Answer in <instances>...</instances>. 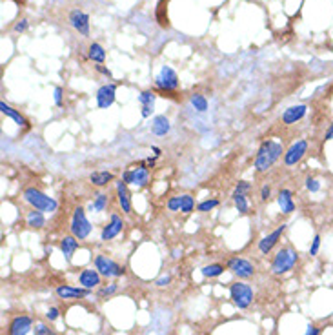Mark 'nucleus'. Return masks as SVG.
I'll return each instance as SVG.
<instances>
[{
    "instance_id": "20",
    "label": "nucleus",
    "mask_w": 333,
    "mask_h": 335,
    "mask_svg": "<svg viewBox=\"0 0 333 335\" xmlns=\"http://www.w3.org/2000/svg\"><path fill=\"white\" fill-rule=\"evenodd\" d=\"M277 204L284 215H291L295 211V200H293V192L288 188H281L277 193Z\"/></svg>"
},
{
    "instance_id": "34",
    "label": "nucleus",
    "mask_w": 333,
    "mask_h": 335,
    "mask_svg": "<svg viewBox=\"0 0 333 335\" xmlns=\"http://www.w3.org/2000/svg\"><path fill=\"white\" fill-rule=\"evenodd\" d=\"M219 204H221L219 199H204L197 204V211H199V214H209V211H213Z\"/></svg>"
},
{
    "instance_id": "16",
    "label": "nucleus",
    "mask_w": 333,
    "mask_h": 335,
    "mask_svg": "<svg viewBox=\"0 0 333 335\" xmlns=\"http://www.w3.org/2000/svg\"><path fill=\"white\" fill-rule=\"evenodd\" d=\"M70 24L75 31H78L82 37H89V15L84 13L82 9H73L70 13Z\"/></svg>"
},
{
    "instance_id": "30",
    "label": "nucleus",
    "mask_w": 333,
    "mask_h": 335,
    "mask_svg": "<svg viewBox=\"0 0 333 335\" xmlns=\"http://www.w3.org/2000/svg\"><path fill=\"white\" fill-rule=\"evenodd\" d=\"M109 206V197H108V193H97L95 197H93V200H91V204H89V208L95 211V214H102L106 208Z\"/></svg>"
},
{
    "instance_id": "49",
    "label": "nucleus",
    "mask_w": 333,
    "mask_h": 335,
    "mask_svg": "<svg viewBox=\"0 0 333 335\" xmlns=\"http://www.w3.org/2000/svg\"><path fill=\"white\" fill-rule=\"evenodd\" d=\"M152 151H153V155H155V157H160V155H162V149L157 148V146H152Z\"/></svg>"
},
{
    "instance_id": "46",
    "label": "nucleus",
    "mask_w": 333,
    "mask_h": 335,
    "mask_svg": "<svg viewBox=\"0 0 333 335\" xmlns=\"http://www.w3.org/2000/svg\"><path fill=\"white\" fill-rule=\"evenodd\" d=\"M304 335H320V328L315 326V324H308L306 331H304Z\"/></svg>"
},
{
    "instance_id": "7",
    "label": "nucleus",
    "mask_w": 333,
    "mask_h": 335,
    "mask_svg": "<svg viewBox=\"0 0 333 335\" xmlns=\"http://www.w3.org/2000/svg\"><path fill=\"white\" fill-rule=\"evenodd\" d=\"M229 299L238 310L250 308V304L253 302V288L250 284L243 283V281L233 283L229 286Z\"/></svg>"
},
{
    "instance_id": "8",
    "label": "nucleus",
    "mask_w": 333,
    "mask_h": 335,
    "mask_svg": "<svg viewBox=\"0 0 333 335\" xmlns=\"http://www.w3.org/2000/svg\"><path fill=\"white\" fill-rule=\"evenodd\" d=\"M308 149H310V142H308V139H297L290 148L284 151V155H282V164H284L286 168H293V166H297L298 162L306 157Z\"/></svg>"
},
{
    "instance_id": "31",
    "label": "nucleus",
    "mask_w": 333,
    "mask_h": 335,
    "mask_svg": "<svg viewBox=\"0 0 333 335\" xmlns=\"http://www.w3.org/2000/svg\"><path fill=\"white\" fill-rule=\"evenodd\" d=\"M231 199H233V204H235V208H237L238 214H240V215H248V214H250V202H248L246 193L233 192Z\"/></svg>"
},
{
    "instance_id": "39",
    "label": "nucleus",
    "mask_w": 333,
    "mask_h": 335,
    "mask_svg": "<svg viewBox=\"0 0 333 335\" xmlns=\"http://www.w3.org/2000/svg\"><path fill=\"white\" fill-rule=\"evenodd\" d=\"M53 100H55V106H64V87L62 86H56L53 89Z\"/></svg>"
},
{
    "instance_id": "40",
    "label": "nucleus",
    "mask_w": 333,
    "mask_h": 335,
    "mask_svg": "<svg viewBox=\"0 0 333 335\" xmlns=\"http://www.w3.org/2000/svg\"><path fill=\"white\" fill-rule=\"evenodd\" d=\"M320 242H322V239H320V233H315L313 235V240H312V244H310V255L312 257H315L317 253H319V250H320Z\"/></svg>"
},
{
    "instance_id": "5",
    "label": "nucleus",
    "mask_w": 333,
    "mask_h": 335,
    "mask_svg": "<svg viewBox=\"0 0 333 335\" xmlns=\"http://www.w3.org/2000/svg\"><path fill=\"white\" fill-rule=\"evenodd\" d=\"M70 231L71 235H75L78 240H86L87 237L91 235V231H93V224L89 222L86 215V208L84 206H77L73 209V217H71V222H70Z\"/></svg>"
},
{
    "instance_id": "25",
    "label": "nucleus",
    "mask_w": 333,
    "mask_h": 335,
    "mask_svg": "<svg viewBox=\"0 0 333 335\" xmlns=\"http://www.w3.org/2000/svg\"><path fill=\"white\" fill-rule=\"evenodd\" d=\"M115 180V175L108 170H99V171H93L89 175V182L91 186L95 188H106L108 184H111Z\"/></svg>"
},
{
    "instance_id": "29",
    "label": "nucleus",
    "mask_w": 333,
    "mask_h": 335,
    "mask_svg": "<svg viewBox=\"0 0 333 335\" xmlns=\"http://www.w3.org/2000/svg\"><path fill=\"white\" fill-rule=\"evenodd\" d=\"M224 270H228V268H224V264H221V262H211V264L202 266V268H200V273L206 279H215V277H221V275L224 273Z\"/></svg>"
},
{
    "instance_id": "42",
    "label": "nucleus",
    "mask_w": 333,
    "mask_h": 335,
    "mask_svg": "<svg viewBox=\"0 0 333 335\" xmlns=\"http://www.w3.org/2000/svg\"><path fill=\"white\" fill-rule=\"evenodd\" d=\"M58 317H60V310L56 308V306H51V308L46 312V319H48L49 322H55Z\"/></svg>"
},
{
    "instance_id": "10",
    "label": "nucleus",
    "mask_w": 333,
    "mask_h": 335,
    "mask_svg": "<svg viewBox=\"0 0 333 335\" xmlns=\"http://www.w3.org/2000/svg\"><path fill=\"white\" fill-rule=\"evenodd\" d=\"M226 268H228L233 275H237L240 281L251 279L257 273L255 266L251 264L248 259H243V257H229L228 262H226Z\"/></svg>"
},
{
    "instance_id": "28",
    "label": "nucleus",
    "mask_w": 333,
    "mask_h": 335,
    "mask_svg": "<svg viewBox=\"0 0 333 335\" xmlns=\"http://www.w3.org/2000/svg\"><path fill=\"white\" fill-rule=\"evenodd\" d=\"M190 104L191 108L197 111V113H206L209 109V102L208 99L204 95H200V93H191L190 95Z\"/></svg>"
},
{
    "instance_id": "21",
    "label": "nucleus",
    "mask_w": 333,
    "mask_h": 335,
    "mask_svg": "<svg viewBox=\"0 0 333 335\" xmlns=\"http://www.w3.org/2000/svg\"><path fill=\"white\" fill-rule=\"evenodd\" d=\"M0 113L4 115V117L11 118V120H13L18 128H26V130H29V120H27V118L24 117L18 109H15V108H11L9 104H6L4 100L0 102Z\"/></svg>"
},
{
    "instance_id": "14",
    "label": "nucleus",
    "mask_w": 333,
    "mask_h": 335,
    "mask_svg": "<svg viewBox=\"0 0 333 335\" xmlns=\"http://www.w3.org/2000/svg\"><path fill=\"white\" fill-rule=\"evenodd\" d=\"M308 111H310L308 104H293V106H290V108H286L284 111H282L281 122L282 124H286V126L297 124V122H300L304 117H306Z\"/></svg>"
},
{
    "instance_id": "3",
    "label": "nucleus",
    "mask_w": 333,
    "mask_h": 335,
    "mask_svg": "<svg viewBox=\"0 0 333 335\" xmlns=\"http://www.w3.org/2000/svg\"><path fill=\"white\" fill-rule=\"evenodd\" d=\"M298 262V252L293 246H282L273 255L271 261V273L273 275H284L295 268Z\"/></svg>"
},
{
    "instance_id": "13",
    "label": "nucleus",
    "mask_w": 333,
    "mask_h": 335,
    "mask_svg": "<svg viewBox=\"0 0 333 335\" xmlns=\"http://www.w3.org/2000/svg\"><path fill=\"white\" fill-rule=\"evenodd\" d=\"M286 230H288V224H281L277 230H273L271 233L264 235L262 239L259 240V252L262 253V255H268V253H271V250L279 244V240H281V237L284 235Z\"/></svg>"
},
{
    "instance_id": "15",
    "label": "nucleus",
    "mask_w": 333,
    "mask_h": 335,
    "mask_svg": "<svg viewBox=\"0 0 333 335\" xmlns=\"http://www.w3.org/2000/svg\"><path fill=\"white\" fill-rule=\"evenodd\" d=\"M33 330V319L29 315H17L8 326V335H29Z\"/></svg>"
},
{
    "instance_id": "2",
    "label": "nucleus",
    "mask_w": 333,
    "mask_h": 335,
    "mask_svg": "<svg viewBox=\"0 0 333 335\" xmlns=\"http://www.w3.org/2000/svg\"><path fill=\"white\" fill-rule=\"evenodd\" d=\"M22 199H24V202H27L31 208L44 211V214H55L56 208H58V202H56L53 197H49L48 193L42 192V190H39V188H35V186L24 188Z\"/></svg>"
},
{
    "instance_id": "41",
    "label": "nucleus",
    "mask_w": 333,
    "mask_h": 335,
    "mask_svg": "<svg viewBox=\"0 0 333 335\" xmlns=\"http://www.w3.org/2000/svg\"><path fill=\"white\" fill-rule=\"evenodd\" d=\"M269 199H271V186H269V184H264V186L260 188V202H268Z\"/></svg>"
},
{
    "instance_id": "44",
    "label": "nucleus",
    "mask_w": 333,
    "mask_h": 335,
    "mask_svg": "<svg viewBox=\"0 0 333 335\" xmlns=\"http://www.w3.org/2000/svg\"><path fill=\"white\" fill-rule=\"evenodd\" d=\"M27 27H29V22H27V18H20V20L15 24L13 29H15V33H24Z\"/></svg>"
},
{
    "instance_id": "26",
    "label": "nucleus",
    "mask_w": 333,
    "mask_h": 335,
    "mask_svg": "<svg viewBox=\"0 0 333 335\" xmlns=\"http://www.w3.org/2000/svg\"><path fill=\"white\" fill-rule=\"evenodd\" d=\"M169 322H171V314H169L168 310H162V319H159L157 312L152 315V328L159 335H166V331L169 328Z\"/></svg>"
},
{
    "instance_id": "18",
    "label": "nucleus",
    "mask_w": 333,
    "mask_h": 335,
    "mask_svg": "<svg viewBox=\"0 0 333 335\" xmlns=\"http://www.w3.org/2000/svg\"><path fill=\"white\" fill-rule=\"evenodd\" d=\"M102 283V275L99 273L95 266L93 268H84L80 273H78V284L87 290H93V288H99Z\"/></svg>"
},
{
    "instance_id": "48",
    "label": "nucleus",
    "mask_w": 333,
    "mask_h": 335,
    "mask_svg": "<svg viewBox=\"0 0 333 335\" xmlns=\"http://www.w3.org/2000/svg\"><path fill=\"white\" fill-rule=\"evenodd\" d=\"M324 140H333V122L329 124V128L324 131V137H322Z\"/></svg>"
},
{
    "instance_id": "43",
    "label": "nucleus",
    "mask_w": 333,
    "mask_h": 335,
    "mask_svg": "<svg viewBox=\"0 0 333 335\" xmlns=\"http://www.w3.org/2000/svg\"><path fill=\"white\" fill-rule=\"evenodd\" d=\"M250 190H251V182H248V180H238L235 184V192L237 193H248Z\"/></svg>"
},
{
    "instance_id": "17",
    "label": "nucleus",
    "mask_w": 333,
    "mask_h": 335,
    "mask_svg": "<svg viewBox=\"0 0 333 335\" xmlns=\"http://www.w3.org/2000/svg\"><path fill=\"white\" fill-rule=\"evenodd\" d=\"M56 297L58 299H84L91 293V290L87 288H82V286H71V284H60V286H56L55 290Z\"/></svg>"
},
{
    "instance_id": "9",
    "label": "nucleus",
    "mask_w": 333,
    "mask_h": 335,
    "mask_svg": "<svg viewBox=\"0 0 333 335\" xmlns=\"http://www.w3.org/2000/svg\"><path fill=\"white\" fill-rule=\"evenodd\" d=\"M122 180H124L128 186L146 188L147 182H149V166H147L146 162H142V164L135 166V168L124 170V173H122Z\"/></svg>"
},
{
    "instance_id": "22",
    "label": "nucleus",
    "mask_w": 333,
    "mask_h": 335,
    "mask_svg": "<svg viewBox=\"0 0 333 335\" xmlns=\"http://www.w3.org/2000/svg\"><path fill=\"white\" fill-rule=\"evenodd\" d=\"M149 130L155 137H166L171 131V122L166 115H155L152 118V124H149Z\"/></svg>"
},
{
    "instance_id": "27",
    "label": "nucleus",
    "mask_w": 333,
    "mask_h": 335,
    "mask_svg": "<svg viewBox=\"0 0 333 335\" xmlns=\"http://www.w3.org/2000/svg\"><path fill=\"white\" fill-rule=\"evenodd\" d=\"M87 57L95 62V64H104V60H106V49H104V46H102V44H99V42H91L89 48H87Z\"/></svg>"
},
{
    "instance_id": "38",
    "label": "nucleus",
    "mask_w": 333,
    "mask_h": 335,
    "mask_svg": "<svg viewBox=\"0 0 333 335\" xmlns=\"http://www.w3.org/2000/svg\"><path fill=\"white\" fill-rule=\"evenodd\" d=\"M166 208L169 211H180V195H175V197H169L166 200Z\"/></svg>"
},
{
    "instance_id": "37",
    "label": "nucleus",
    "mask_w": 333,
    "mask_h": 335,
    "mask_svg": "<svg viewBox=\"0 0 333 335\" xmlns=\"http://www.w3.org/2000/svg\"><path fill=\"white\" fill-rule=\"evenodd\" d=\"M33 335H56V331L51 330L48 324L39 322V324H35V328H33Z\"/></svg>"
},
{
    "instance_id": "47",
    "label": "nucleus",
    "mask_w": 333,
    "mask_h": 335,
    "mask_svg": "<svg viewBox=\"0 0 333 335\" xmlns=\"http://www.w3.org/2000/svg\"><path fill=\"white\" fill-rule=\"evenodd\" d=\"M171 283V275H162V277L159 279V281H157V286H168V284Z\"/></svg>"
},
{
    "instance_id": "19",
    "label": "nucleus",
    "mask_w": 333,
    "mask_h": 335,
    "mask_svg": "<svg viewBox=\"0 0 333 335\" xmlns=\"http://www.w3.org/2000/svg\"><path fill=\"white\" fill-rule=\"evenodd\" d=\"M115 190H117V200L122 214L131 215V197H130V190H128V184L122 178H118L117 182H115Z\"/></svg>"
},
{
    "instance_id": "24",
    "label": "nucleus",
    "mask_w": 333,
    "mask_h": 335,
    "mask_svg": "<svg viewBox=\"0 0 333 335\" xmlns=\"http://www.w3.org/2000/svg\"><path fill=\"white\" fill-rule=\"evenodd\" d=\"M26 226L31 228V230H42L46 226V214L31 208L26 214Z\"/></svg>"
},
{
    "instance_id": "45",
    "label": "nucleus",
    "mask_w": 333,
    "mask_h": 335,
    "mask_svg": "<svg viewBox=\"0 0 333 335\" xmlns=\"http://www.w3.org/2000/svg\"><path fill=\"white\" fill-rule=\"evenodd\" d=\"M95 70L99 71L100 75H104V77H108V79H113L111 70H109V68H106L104 64H97V66H95Z\"/></svg>"
},
{
    "instance_id": "36",
    "label": "nucleus",
    "mask_w": 333,
    "mask_h": 335,
    "mask_svg": "<svg viewBox=\"0 0 333 335\" xmlns=\"http://www.w3.org/2000/svg\"><path fill=\"white\" fill-rule=\"evenodd\" d=\"M117 290H118V286H117L115 283H113V284H108V286L100 288L99 293H97V297H99V299H106V297H111L113 293L117 292Z\"/></svg>"
},
{
    "instance_id": "35",
    "label": "nucleus",
    "mask_w": 333,
    "mask_h": 335,
    "mask_svg": "<svg viewBox=\"0 0 333 335\" xmlns=\"http://www.w3.org/2000/svg\"><path fill=\"white\" fill-rule=\"evenodd\" d=\"M304 186H306V190L310 193H319L320 188H322V184H320V180L317 177H306V180H304Z\"/></svg>"
},
{
    "instance_id": "6",
    "label": "nucleus",
    "mask_w": 333,
    "mask_h": 335,
    "mask_svg": "<svg viewBox=\"0 0 333 335\" xmlns=\"http://www.w3.org/2000/svg\"><path fill=\"white\" fill-rule=\"evenodd\" d=\"M93 266H95L99 273L102 277L108 279H120L126 275V268L122 264H118L117 261H113L111 257H108L106 253H97L93 257Z\"/></svg>"
},
{
    "instance_id": "32",
    "label": "nucleus",
    "mask_w": 333,
    "mask_h": 335,
    "mask_svg": "<svg viewBox=\"0 0 333 335\" xmlns=\"http://www.w3.org/2000/svg\"><path fill=\"white\" fill-rule=\"evenodd\" d=\"M159 97V93L155 89H144V92L139 93V104L140 106H155V100Z\"/></svg>"
},
{
    "instance_id": "23",
    "label": "nucleus",
    "mask_w": 333,
    "mask_h": 335,
    "mask_svg": "<svg viewBox=\"0 0 333 335\" xmlns=\"http://www.w3.org/2000/svg\"><path fill=\"white\" fill-rule=\"evenodd\" d=\"M80 240L77 239L75 235H64L60 239V252H62V255H64V259L68 262H71L73 261V255H75V252L78 250V246H80Z\"/></svg>"
},
{
    "instance_id": "33",
    "label": "nucleus",
    "mask_w": 333,
    "mask_h": 335,
    "mask_svg": "<svg viewBox=\"0 0 333 335\" xmlns=\"http://www.w3.org/2000/svg\"><path fill=\"white\" fill-rule=\"evenodd\" d=\"M193 209H195L193 195H190V193H184V195H180V211H182V214L190 215Z\"/></svg>"
},
{
    "instance_id": "11",
    "label": "nucleus",
    "mask_w": 333,
    "mask_h": 335,
    "mask_svg": "<svg viewBox=\"0 0 333 335\" xmlns=\"http://www.w3.org/2000/svg\"><path fill=\"white\" fill-rule=\"evenodd\" d=\"M124 226H126V222H124V219H122V215L111 214L109 215V221L106 222V226H102V230H100V240H104V242L113 240L115 237L120 235Z\"/></svg>"
},
{
    "instance_id": "12",
    "label": "nucleus",
    "mask_w": 333,
    "mask_h": 335,
    "mask_svg": "<svg viewBox=\"0 0 333 335\" xmlns=\"http://www.w3.org/2000/svg\"><path fill=\"white\" fill-rule=\"evenodd\" d=\"M115 99H117V84L109 82L100 86L95 93V100H97V108L99 109H108L115 104Z\"/></svg>"
},
{
    "instance_id": "4",
    "label": "nucleus",
    "mask_w": 333,
    "mask_h": 335,
    "mask_svg": "<svg viewBox=\"0 0 333 335\" xmlns=\"http://www.w3.org/2000/svg\"><path fill=\"white\" fill-rule=\"evenodd\" d=\"M180 80H178L177 71L171 66H162L155 77V92L162 93V97H171L178 92Z\"/></svg>"
},
{
    "instance_id": "1",
    "label": "nucleus",
    "mask_w": 333,
    "mask_h": 335,
    "mask_svg": "<svg viewBox=\"0 0 333 335\" xmlns=\"http://www.w3.org/2000/svg\"><path fill=\"white\" fill-rule=\"evenodd\" d=\"M284 155V146L282 142L275 139H266L257 149L255 162H253V168H255L257 173H266L268 170H271L273 166L277 164L279 159Z\"/></svg>"
}]
</instances>
